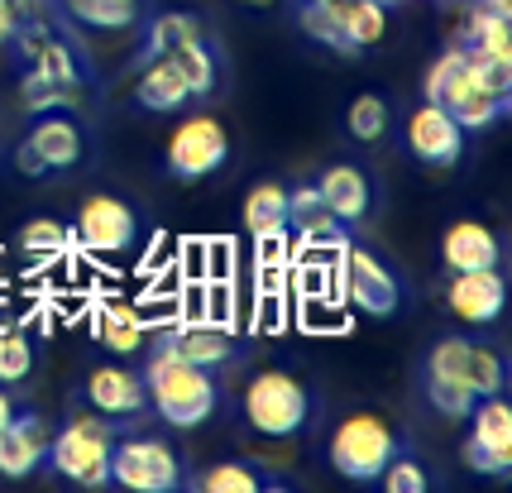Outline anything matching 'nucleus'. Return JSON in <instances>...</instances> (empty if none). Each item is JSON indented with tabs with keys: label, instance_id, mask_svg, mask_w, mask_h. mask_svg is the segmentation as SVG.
Listing matches in <instances>:
<instances>
[{
	"label": "nucleus",
	"instance_id": "nucleus-1",
	"mask_svg": "<svg viewBox=\"0 0 512 493\" xmlns=\"http://www.w3.org/2000/svg\"><path fill=\"white\" fill-rule=\"evenodd\" d=\"M508 388V355L493 340L436 336L417 359V393L450 422H465L469 407Z\"/></svg>",
	"mask_w": 512,
	"mask_h": 493
},
{
	"label": "nucleus",
	"instance_id": "nucleus-2",
	"mask_svg": "<svg viewBox=\"0 0 512 493\" xmlns=\"http://www.w3.org/2000/svg\"><path fill=\"white\" fill-rule=\"evenodd\" d=\"M139 374H144V388H149V412L173 431H192V426L211 422L225 403L221 379L211 369H201V364L173 355L163 345H144V369Z\"/></svg>",
	"mask_w": 512,
	"mask_h": 493
},
{
	"label": "nucleus",
	"instance_id": "nucleus-3",
	"mask_svg": "<svg viewBox=\"0 0 512 493\" xmlns=\"http://www.w3.org/2000/svg\"><path fill=\"white\" fill-rule=\"evenodd\" d=\"M120 431H125L120 422L101 417L82 398H72V407L63 412V422L48 441V470L82 489H106L111 484V446Z\"/></svg>",
	"mask_w": 512,
	"mask_h": 493
},
{
	"label": "nucleus",
	"instance_id": "nucleus-4",
	"mask_svg": "<svg viewBox=\"0 0 512 493\" xmlns=\"http://www.w3.org/2000/svg\"><path fill=\"white\" fill-rule=\"evenodd\" d=\"M422 101L446 106L465 135H484V130H493L498 120H508V111H512V96H493V91H484L465 72V48L460 44H446V53L426 68Z\"/></svg>",
	"mask_w": 512,
	"mask_h": 493
},
{
	"label": "nucleus",
	"instance_id": "nucleus-5",
	"mask_svg": "<svg viewBox=\"0 0 512 493\" xmlns=\"http://www.w3.org/2000/svg\"><path fill=\"white\" fill-rule=\"evenodd\" d=\"M240 417H245L249 431H259L268 441H292L316 422V393L283 369H264L245 383Z\"/></svg>",
	"mask_w": 512,
	"mask_h": 493
},
{
	"label": "nucleus",
	"instance_id": "nucleus-6",
	"mask_svg": "<svg viewBox=\"0 0 512 493\" xmlns=\"http://www.w3.org/2000/svg\"><path fill=\"white\" fill-rule=\"evenodd\" d=\"M187 450H178L158 431L125 426L111 446V484L130 493H178L187 489Z\"/></svg>",
	"mask_w": 512,
	"mask_h": 493
},
{
	"label": "nucleus",
	"instance_id": "nucleus-7",
	"mask_svg": "<svg viewBox=\"0 0 512 493\" xmlns=\"http://www.w3.org/2000/svg\"><path fill=\"white\" fill-rule=\"evenodd\" d=\"M402 446H407V436H402L388 417H379V412H355V417H345V422L331 431L326 455H331V470L340 474V479L374 484L383 474V465H388Z\"/></svg>",
	"mask_w": 512,
	"mask_h": 493
},
{
	"label": "nucleus",
	"instance_id": "nucleus-8",
	"mask_svg": "<svg viewBox=\"0 0 512 493\" xmlns=\"http://www.w3.org/2000/svg\"><path fill=\"white\" fill-rule=\"evenodd\" d=\"M469 431H465V465L474 474H489V479H508L512 474V407L503 393H489L469 407Z\"/></svg>",
	"mask_w": 512,
	"mask_h": 493
},
{
	"label": "nucleus",
	"instance_id": "nucleus-9",
	"mask_svg": "<svg viewBox=\"0 0 512 493\" xmlns=\"http://www.w3.org/2000/svg\"><path fill=\"white\" fill-rule=\"evenodd\" d=\"M345 292L350 307H359L364 316H398L407 307V278L364 245L345 249Z\"/></svg>",
	"mask_w": 512,
	"mask_h": 493
},
{
	"label": "nucleus",
	"instance_id": "nucleus-10",
	"mask_svg": "<svg viewBox=\"0 0 512 493\" xmlns=\"http://www.w3.org/2000/svg\"><path fill=\"white\" fill-rule=\"evenodd\" d=\"M77 398L120 426L149 422V388H144V374L130 364H91L82 374Z\"/></svg>",
	"mask_w": 512,
	"mask_h": 493
},
{
	"label": "nucleus",
	"instance_id": "nucleus-11",
	"mask_svg": "<svg viewBox=\"0 0 512 493\" xmlns=\"http://www.w3.org/2000/svg\"><path fill=\"white\" fill-rule=\"evenodd\" d=\"M144 235L139 225V211L120 197H106L96 192L77 206V221H72V245H82L87 254H130Z\"/></svg>",
	"mask_w": 512,
	"mask_h": 493
},
{
	"label": "nucleus",
	"instance_id": "nucleus-12",
	"mask_svg": "<svg viewBox=\"0 0 512 493\" xmlns=\"http://www.w3.org/2000/svg\"><path fill=\"white\" fill-rule=\"evenodd\" d=\"M225 158H230V135H225V125L216 115H192V120H182L173 139H168V173L182 182H201L211 178V173H221Z\"/></svg>",
	"mask_w": 512,
	"mask_h": 493
},
{
	"label": "nucleus",
	"instance_id": "nucleus-13",
	"mask_svg": "<svg viewBox=\"0 0 512 493\" xmlns=\"http://www.w3.org/2000/svg\"><path fill=\"white\" fill-rule=\"evenodd\" d=\"M316 192H321V202H326V211L335 216L340 230H359L379 211V182H374V173L364 163H331V168H321Z\"/></svg>",
	"mask_w": 512,
	"mask_h": 493
},
{
	"label": "nucleus",
	"instance_id": "nucleus-14",
	"mask_svg": "<svg viewBox=\"0 0 512 493\" xmlns=\"http://www.w3.org/2000/svg\"><path fill=\"white\" fill-rule=\"evenodd\" d=\"M402 139H407V154L417 158L422 168H455L465 158V130L455 125V115L436 101H422L417 111L407 115L402 125Z\"/></svg>",
	"mask_w": 512,
	"mask_h": 493
},
{
	"label": "nucleus",
	"instance_id": "nucleus-15",
	"mask_svg": "<svg viewBox=\"0 0 512 493\" xmlns=\"http://www.w3.org/2000/svg\"><path fill=\"white\" fill-rule=\"evenodd\" d=\"M144 345H163V350H173V355L192 359L201 369H211V374H221L230 364H240V355H249V345L235 331H225V326H211V321H192V326H168V331H158L154 340H144Z\"/></svg>",
	"mask_w": 512,
	"mask_h": 493
},
{
	"label": "nucleus",
	"instance_id": "nucleus-16",
	"mask_svg": "<svg viewBox=\"0 0 512 493\" xmlns=\"http://www.w3.org/2000/svg\"><path fill=\"white\" fill-rule=\"evenodd\" d=\"M48 441L53 426L48 417H39L29 403L15 407V417L0 426V479H29L48 465Z\"/></svg>",
	"mask_w": 512,
	"mask_h": 493
},
{
	"label": "nucleus",
	"instance_id": "nucleus-17",
	"mask_svg": "<svg viewBox=\"0 0 512 493\" xmlns=\"http://www.w3.org/2000/svg\"><path fill=\"white\" fill-rule=\"evenodd\" d=\"M503 302H508V283L498 264L493 269H469V273H450L446 283V307L465 326H493L503 316Z\"/></svg>",
	"mask_w": 512,
	"mask_h": 493
},
{
	"label": "nucleus",
	"instance_id": "nucleus-18",
	"mask_svg": "<svg viewBox=\"0 0 512 493\" xmlns=\"http://www.w3.org/2000/svg\"><path fill=\"white\" fill-rule=\"evenodd\" d=\"M29 144L34 154L44 158L48 173H67L87 158V135H82V120L72 111H39L29 115Z\"/></svg>",
	"mask_w": 512,
	"mask_h": 493
},
{
	"label": "nucleus",
	"instance_id": "nucleus-19",
	"mask_svg": "<svg viewBox=\"0 0 512 493\" xmlns=\"http://www.w3.org/2000/svg\"><path fill=\"white\" fill-rule=\"evenodd\" d=\"M91 336L96 345L115 359H130L144 350V340H149V321L144 312L134 307V302H120V297H106V302H96L91 307Z\"/></svg>",
	"mask_w": 512,
	"mask_h": 493
},
{
	"label": "nucleus",
	"instance_id": "nucleus-20",
	"mask_svg": "<svg viewBox=\"0 0 512 493\" xmlns=\"http://www.w3.org/2000/svg\"><path fill=\"white\" fill-rule=\"evenodd\" d=\"M168 58H173L178 72L187 77L192 101H211V96H221L225 91V72H230V63H225V48L211 29L197 34V39H187V44H178Z\"/></svg>",
	"mask_w": 512,
	"mask_h": 493
},
{
	"label": "nucleus",
	"instance_id": "nucleus-21",
	"mask_svg": "<svg viewBox=\"0 0 512 493\" xmlns=\"http://www.w3.org/2000/svg\"><path fill=\"white\" fill-rule=\"evenodd\" d=\"M503 259V245L484 221H450L441 235V264L446 273H469V269H493Z\"/></svg>",
	"mask_w": 512,
	"mask_h": 493
},
{
	"label": "nucleus",
	"instance_id": "nucleus-22",
	"mask_svg": "<svg viewBox=\"0 0 512 493\" xmlns=\"http://www.w3.org/2000/svg\"><path fill=\"white\" fill-rule=\"evenodd\" d=\"M197 34H206V20H201L197 10H154L149 20L139 24V53H134L130 68L139 72L144 63H154V58H163V53H173L178 44L197 39Z\"/></svg>",
	"mask_w": 512,
	"mask_h": 493
},
{
	"label": "nucleus",
	"instance_id": "nucleus-23",
	"mask_svg": "<svg viewBox=\"0 0 512 493\" xmlns=\"http://www.w3.org/2000/svg\"><path fill=\"white\" fill-rule=\"evenodd\" d=\"M67 20L77 29H101V34H120V29H139L154 15V0H58Z\"/></svg>",
	"mask_w": 512,
	"mask_h": 493
},
{
	"label": "nucleus",
	"instance_id": "nucleus-24",
	"mask_svg": "<svg viewBox=\"0 0 512 493\" xmlns=\"http://www.w3.org/2000/svg\"><path fill=\"white\" fill-rule=\"evenodd\" d=\"M187 489H197V493H264V489H288V479L259 470L254 460H216V465H206V470L187 474Z\"/></svg>",
	"mask_w": 512,
	"mask_h": 493
},
{
	"label": "nucleus",
	"instance_id": "nucleus-25",
	"mask_svg": "<svg viewBox=\"0 0 512 493\" xmlns=\"http://www.w3.org/2000/svg\"><path fill=\"white\" fill-rule=\"evenodd\" d=\"M134 101H139L149 115H173V111H182V106L192 101V91H187V77L178 72V63L163 53V58H154V63H144V68H139Z\"/></svg>",
	"mask_w": 512,
	"mask_h": 493
},
{
	"label": "nucleus",
	"instance_id": "nucleus-26",
	"mask_svg": "<svg viewBox=\"0 0 512 493\" xmlns=\"http://www.w3.org/2000/svg\"><path fill=\"white\" fill-rule=\"evenodd\" d=\"M245 230L254 235V240H264V245H273V240H283L288 235V187L283 182H254L245 197Z\"/></svg>",
	"mask_w": 512,
	"mask_h": 493
},
{
	"label": "nucleus",
	"instance_id": "nucleus-27",
	"mask_svg": "<svg viewBox=\"0 0 512 493\" xmlns=\"http://www.w3.org/2000/svg\"><path fill=\"white\" fill-rule=\"evenodd\" d=\"M288 235H302V240H335V235H340V225H335V216L326 211L316 182L288 187Z\"/></svg>",
	"mask_w": 512,
	"mask_h": 493
},
{
	"label": "nucleus",
	"instance_id": "nucleus-28",
	"mask_svg": "<svg viewBox=\"0 0 512 493\" xmlns=\"http://www.w3.org/2000/svg\"><path fill=\"white\" fill-rule=\"evenodd\" d=\"M335 15H340V29L355 53L379 48L388 34V5H379V0H335Z\"/></svg>",
	"mask_w": 512,
	"mask_h": 493
},
{
	"label": "nucleus",
	"instance_id": "nucleus-29",
	"mask_svg": "<svg viewBox=\"0 0 512 493\" xmlns=\"http://www.w3.org/2000/svg\"><path fill=\"white\" fill-rule=\"evenodd\" d=\"M393 130V111H388V96L379 91H364L355 96L350 106H345V135L355 139V144H383Z\"/></svg>",
	"mask_w": 512,
	"mask_h": 493
},
{
	"label": "nucleus",
	"instance_id": "nucleus-30",
	"mask_svg": "<svg viewBox=\"0 0 512 493\" xmlns=\"http://www.w3.org/2000/svg\"><path fill=\"white\" fill-rule=\"evenodd\" d=\"M292 15H297L302 34L312 44H326L335 53H345V58H355V48H350L345 29H340V15H335V0H292Z\"/></svg>",
	"mask_w": 512,
	"mask_h": 493
},
{
	"label": "nucleus",
	"instance_id": "nucleus-31",
	"mask_svg": "<svg viewBox=\"0 0 512 493\" xmlns=\"http://www.w3.org/2000/svg\"><path fill=\"white\" fill-rule=\"evenodd\" d=\"M20 101L29 115L39 111H77L87 96L82 91H67L58 87V82H48V77H39V72H20Z\"/></svg>",
	"mask_w": 512,
	"mask_h": 493
},
{
	"label": "nucleus",
	"instance_id": "nucleus-32",
	"mask_svg": "<svg viewBox=\"0 0 512 493\" xmlns=\"http://www.w3.org/2000/svg\"><path fill=\"white\" fill-rule=\"evenodd\" d=\"M34 336L24 331V326H5L0 331V383H10V388H20L29 374H34Z\"/></svg>",
	"mask_w": 512,
	"mask_h": 493
},
{
	"label": "nucleus",
	"instance_id": "nucleus-33",
	"mask_svg": "<svg viewBox=\"0 0 512 493\" xmlns=\"http://www.w3.org/2000/svg\"><path fill=\"white\" fill-rule=\"evenodd\" d=\"M20 249L34 254V259L67 254V249H72V225L53 221V216H34V221H24V230H20Z\"/></svg>",
	"mask_w": 512,
	"mask_h": 493
},
{
	"label": "nucleus",
	"instance_id": "nucleus-34",
	"mask_svg": "<svg viewBox=\"0 0 512 493\" xmlns=\"http://www.w3.org/2000/svg\"><path fill=\"white\" fill-rule=\"evenodd\" d=\"M379 484L388 493H426L431 489V474H426V465H422V455L412 450V441L383 465V474H379Z\"/></svg>",
	"mask_w": 512,
	"mask_h": 493
},
{
	"label": "nucleus",
	"instance_id": "nucleus-35",
	"mask_svg": "<svg viewBox=\"0 0 512 493\" xmlns=\"http://www.w3.org/2000/svg\"><path fill=\"white\" fill-rule=\"evenodd\" d=\"M465 72L493 96H512V58L503 53H479V48H465Z\"/></svg>",
	"mask_w": 512,
	"mask_h": 493
},
{
	"label": "nucleus",
	"instance_id": "nucleus-36",
	"mask_svg": "<svg viewBox=\"0 0 512 493\" xmlns=\"http://www.w3.org/2000/svg\"><path fill=\"white\" fill-rule=\"evenodd\" d=\"M15 168H20L24 178H48L44 158L34 154V144H29V139H20V144H15Z\"/></svg>",
	"mask_w": 512,
	"mask_h": 493
},
{
	"label": "nucleus",
	"instance_id": "nucleus-37",
	"mask_svg": "<svg viewBox=\"0 0 512 493\" xmlns=\"http://www.w3.org/2000/svg\"><path fill=\"white\" fill-rule=\"evenodd\" d=\"M15 24H20V10H15V0H0V53H10Z\"/></svg>",
	"mask_w": 512,
	"mask_h": 493
},
{
	"label": "nucleus",
	"instance_id": "nucleus-38",
	"mask_svg": "<svg viewBox=\"0 0 512 493\" xmlns=\"http://www.w3.org/2000/svg\"><path fill=\"white\" fill-rule=\"evenodd\" d=\"M15 407H20V398H15V388L10 383H0V426L15 417Z\"/></svg>",
	"mask_w": 512,
	"mask_h": 493
},
{
	"label": "nucleus",
	"instance_id": "nucleus-39",
	"mask_svg": "<svg viewBox=\"0 0 512 493\" xmlns=\"http://www.w3.org/2000/svg\"><path fill=\"white\" fill-rule=\"evenodd\" d=\"M249 5H268V0H249Z\"/></svg>",
	"mask_w": 512,
	"mask_h": 493
},
{
	"label": "nucleus",
	"instance_id": "nucleus-40",
	"mask_svg": "<svg viewBox=\"0 0 512 493\" xmlns=\"http://www.w3.org/2000/svg\"><path fill=\"white\" fill-rule=\"evenodd\" d=\"M379 5H398V0H379Z\"/></svg>",
	"mask_w": 512,
	"mask_h": 493
},
{
	"label": "nucleus",
	"instance_id": "nucleus-41",
	"mask_svg": "<svg viewBox=\"0 0 512 493\" xmlns=\"http://www.w3.org/2000/svg\"><path fill=\"white\" fill-rule=\"evenodd\" d=\"M446 5H460V0H446Z\"/></svg>",
	"mask_w": 512,
	"mask_h": 493
}]
</instances>
